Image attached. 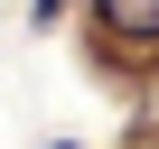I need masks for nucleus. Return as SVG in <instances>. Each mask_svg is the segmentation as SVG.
Here are the masks:
<instances>
[{"label":"nucleus","mask_w":159,"mask_h":149,"mask_svg":"<svg viewBox=\"0 0 159 149\" xmlns=\"http://www.w3.org/2000/svg\"><path fill=\"white\" fill-rule=\"evenodd\" d=\"M94 37L112 56H159V0H94Z\"/></svg>","instance_id":"obj_1"}]
</instances>
